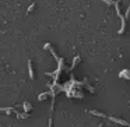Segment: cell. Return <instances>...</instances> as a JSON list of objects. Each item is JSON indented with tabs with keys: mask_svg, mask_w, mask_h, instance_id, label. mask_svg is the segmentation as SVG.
Returning a JSON list of instances; mask_svg holds the SVG:
<instances>
[{
	"mask_svg": "<svg viewBox=\"0 0 130 127\" xmlns=\"http://www.w3.org/2000/svg\"><path fill=\"white\" fill-rule=\"evenodd\" d=\"M115 7H116V13H118V15L120 17V20H122V27H120V29H119V34H123L124 29H126V20H124V17H122V15H120V9H119V0H116Z\"/></svg>",
	"mask_w": 130,
	"mask_h": 127,
	"instance_id": "cell-1",
	"label": "cell"
},
{
	"mask_svg": "<svg viewBox=\"0 0 130 127\" xmlns=\"http://www.w3.org/2000/svg\"><path fill=\"white\" fill-rule=\"evenodd\" d=\"M108 119L112 120V121H115V123H118V124H120V126L130 127V123H129V121H126V120H123V119H118V117H113V116H110V117H108Z\"/></svg>",
	"mask_w": 130,
	"mask_h": 127,
	"instance_id": "cell-2",
	"label": "cell"
},
{
	"mask_svg": "<svg viewBox=\"0 0 130 127\" xmlns=\"http://www.w3.org/2000/svg\"><path fill=\"white\" fill-rule=\"evenodd\" d=\"M48 96H52V98H55L56 95H55L53 91H52V92H43V94H39V95H38V101H43V99H46Z\"/></svg>",
	"mask_w": 130,
	"mask_h": 127,
	"instance_id": "cell-3",
	"label": "cell"
},
{
	"mask_svg": "<svg viewBox=\"0 0 130 127\" xmlns=\"http://www.w3.org/2000/svg\"><path fill=\"white\" fill-rule=\"evenodd\" d=\"M119 77L123 80H130V70H122L119 73Z\"/></svg>",
	"mask_w": 130,
	"mask_h": 127,
	"instance_id": "cell-4",
	"label": "cell"
},
{
	"mask_svg": "<svg viewBox=\"0 0 130 127\" xmlns=\"http://www.w3.org/2000/svg\"><path fill=\"white\" fill-rule=\"evenodd\" d=\"M28 73H29V78L34 80L35 78V74H34V67H32V62L28 60Z\"/></svg>",
	"mask_w": 130,
	"mask_h": 127,
	"instance_id": "cell-5",
	"label": "cell"
},
{
	"mask_svg": "<svg viewBox=\"0 0 130 127\" xmlns=\"http://www.w3.org/2000/svg\"><path fill=\"white\" fill-rule=\"evenodd\" d=\"M91 115H94V116H98V117H102V119H108V116L105 115V113H102V112H98V110H91Z\"/></svg>",
	"mask_w": 130,
	"mask_h": 127,
	"instance_id": "cell-6",
	"label": "cell"
},
{
	"mask_svg": "<svg viewBox=\"0 0 130 127\" xmlns=\"http://www.w3.org/2000/svg\"><path fill=\"white\" fill-rule=\"evenodd\" d=\"M23 107H24V112H31L32 110V106H31V103H28V102H24L23 103Z\"/></svg>",
	"mask_w": 130,
	"mask_h": 127,
	"instance_id": "cell-7",
	"label": "cell"
},
{
	"mask_svg": "<svg viewBox=\"0 0 130 127\" xmlns=\"http://www.w3.org/2000/svg\"><path fill=\"white\" fill-rule=\"evenodd\" d=\"M45 48H46V49H49V52H51V53H52V55H53V56H55V59H57V60H59V57H57V55L55 53L53 48H51V45H49V43H46V45H45Z\"/></svg>",
	"mask_w": 130,
	"mask_h": 127,
	"instance_id": "cell-8",
	"label": "cell"
},
{
	"mask_svg": "<svg viewBox=\"0 0 130 127\" xmlns=\"http://www.w3.org/2000/svg\"><path fill=\"white\" fill-rule=\"evenodd\" d=\"M78 62H80V56H76V57H74V60H73V64H71L70 70H73V68L76 67L77 64H78Z\"/></svg>",
	"mask_w": 130,
	"mask_h": 127,
	"instance_id": "cell-9",
	"label": "cell"
},
{
	"mask_svg": "<svg viewBox=\"0 0 130 127\" xmlns=\"http://www.w3.org/2000/svg\"><path fill=\"white\" fill-rule=\"evenodd\" d=\"M2 112H6L7 115H10L11 112H15V110H14V107H3V109H2Z\"/></svg>",
	"mask_w": 130,
	"mask_h": 127,
	"instance_id": "cell-10",
	"label": "cell"
},
{
	"mask_svg": "<svg viewBox=\"0 0 130 127\" xmlns=\"http://www.w3.org/2000/svg\"><path fill=\"white\" fill-rule=\"evenodd\" d=\"M104 3H106L108 6H112V4H116V2H112V0H102Z\"/></svg>",
	"mask_w": 130,
	"mask_h": 127,
	"instance_id": "cell-11",
	"label": "cell"
},
{
	"mask_svg": "<svg viewBox=\"0 0 130 127\" xmlns=\"http://www.w3.org/2000/svg\"><path fill=\"white\" fill-rule=\"evenodd\" d=\"M35 6H37V4H35V3H32V4H31V6H29V7H28V13H31V11H34V9H35Z\"/></svg>",
	"mask_w": 130,
	"mask_h": 127,
	"instance_id": "cell-12",
	"label": "cell"
},
{
	"mask_svg": "<svg viewBox=\"0 0 130 127\" xmlns=\"http://www.w3.org/2000/svg\"><path fill=\"white\" fill-rule=\"evenodd\" d=\"M129 105H130V103H129Z\"/></svg>",
	"mask_w": 130,
	"mask_h": 127,
	"instance_id": "cell-13",
	"label": "cell"
}]
</instances>
